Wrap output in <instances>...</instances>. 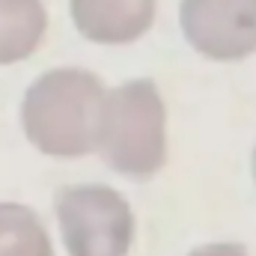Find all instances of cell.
Segmentation results:
<instances>
[{
  "label": "cell",
  "mask_w": 256,
  "mask_h": 256,
  "mask_svg": "<svg viewBox=\"0 0 256 256\" xmlns=\"http://www.w3.org/2000/svg\"><path fill=\"white\" fill-rule=\"evenodd\" d=\"M74 33L98 48H128L149 36L158 0H68Z\"/></svg>",
  "instance_id": "5"
},
{
  "label": "cell",
  "mask_w": 256,
  "mask_h": 256,
  "mask_svg": "<svg viewBox=\"0 0 256 256\" xmlns=\"http://www.w3.org/2000/svg\"><path fill=\"white\" fill-rule=\"evenodd\" d=\"M185 256H248V250L236 242H212V244H200L188 250Z\"/></svg>",
  "instance_id": "8"
},
{
  "label": "cell",
  "mask_w": 256,
  "mask_h": 256,
  "mask_svg": "<svg viewBox=\"0 0 256 256\" xmlns=\"http://www.w3.org/2000/svg\"><path fill=\"white\" fill-rule=\"evenodd\" d=\"M179 33L212 63H242L256 54V0H179Z\"/></svg>",
  "instance_id": "4"
},
{
  "label": "cell",
  "mask_w": 256,
  "mask_h": 256,
  "mask_svg": "<svg viewBox=\"0 0 256 256\" xmlns=\"http://www.w3.org/2000/svg\"><path fill=\"white\" fill-rule=\"evenodd\" d=\"M96 155L128 182L155 179L170 158V110L152 78H128L108 86Z\"/></svg>",
  "instance_id": "2"
},
{
  "label": "cell",
  "mask_w": 256,
  "mask_h": 256,
  "mask_svg": "<svg viewBox=\"0 0 256 256\" xmlns=\"http://www.w3.org/2000/svg\"><path fill=\"white\" fill-rule=\"evenodd\" d=\"M0 256H57L45 218L21 200H0Z\"/></svg>",
  "instance_id": "7"
},
{
  "label": "cell",
  "mask_w": 256,
  "mask_h": 256,
  "mask_svg": "<svg viewBox=\"0 0 256 256\" xmlns=\"http://www.w3.org/2000/svg\"><path fill=\"white\" fill-rule=\"evenodd\" d=\"M54 224L66 256H128L137 214L126 194L104 182H74L54 194Z\"/></svg>",
  "instance_id": "3"
},
{
  "label": "cell",
  "mask_w": 256,
  "mask_h": 256,
  "mask_svg": "<svg viewBox=\"0 0 256 256\" xmlns=\"http://www.w3.org/2000/svg\"><path fill=\"white\" fill-rule=\"evenodd\" d=\"M250 173H254V182H256V146H254V155H250Z\"/></svg>",
  "instance_id": "9"
},
{
  "label": "cell",
  "mask_w": 256,
  "mask_h": 256,
  "mask_svg": "<svg viewBox=\"0 0 256 256\" xmlns=\"http://www.w3.org/2000/svg\"><path fill=\"white\" fill-rule=\"evenodd\" d=\"M108 84L84 66H54L21 92L18 126L45 158L80 161L96 155V137Z\"/></svg>",
  "instance_id": "1"
},
{
  "label": "cell",
  "mask_w": 256,
  "mask_h": 256,
  "mask_svg": "<svg viewBox=\"0 0 256 256\" xmlns=\"http://www.w3.org/2000/svg\"><path fill=\"white\" fill-rule=\"evenodd\" d=\"M51 33L45 0H0V68L27 63Z\"/></svg>",
  "instance_id": "6"
}]
</instances>
